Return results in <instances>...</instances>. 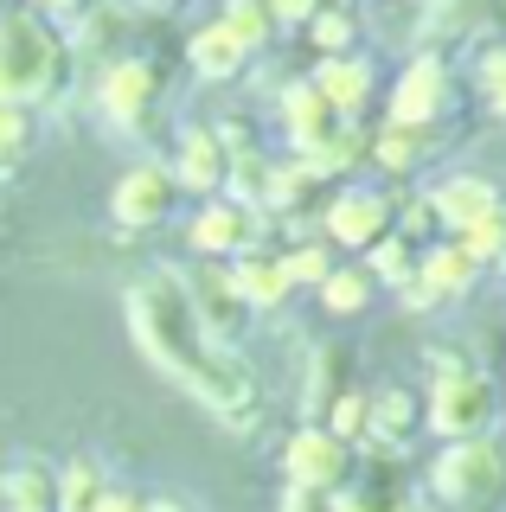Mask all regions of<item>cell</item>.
<instances>
[{
    "label": "cell",
    "mask_w": 506,
    "mask_h": 512,
    "mask_svg": "<svg viewBox=\"0 0 506 512\" xmlns=\"http://www.w3.org/2000/svg\"><path fill=\"white\" fill-rule=\"evenodd\" d=\"M122 308H129V333H135L141 359H148L154 372L173 378L180 391H193L231 436H250V429H257L263 378L250 372L244 352H231L225 340L205 333V320L193 314V301H186L180 269L173 263L141 269L129 282V295H122Z\"/></svg>",
    "instance_id": "1"
},
{
    "label": "cell",
    "mask_w": 506,
    "mask_h": 512,
    "mask_svg": "<svg viewBox=\"0 0 506 512\" xmlns=\"http://www.w3.org/2000/svg\"><path fill=\"white\" fill-rule=\"evenodd\" d=\"M77 52L65 26L39 20L33 7H0V103L58 109L71 90Z\"/></svg>",
    "instance_id": "2"
},
{
    "label": "cell",
    "mask_w": 506,
    "mask_h": 512,
    "mask_svg": "<svg viewBox=\"0 0 506 512\" xmlns=\"http://www.w3.org/2000/svg\"><path fill=\"white\" fill-rule=\"evenodd\" d=\"M430 365H436V378H430V391H423V429L442 442H462V436H487L494 429V416H500V384L481 372V365H462L449 352H430Z\"/></svg>",
    "instance_id": "3"
},
{
    "label": "cell",
    "mask_w": 506,
    "mask_h": 512,
    "mask_svg": "<svg viewBox=\"0 0 506 512\" xmlns=\"http://www.w3.org/2000/svg\"><path fill=\"white\" fill-rule=\"evenodd\" d=\"M430 500L449 512H500L506 506V442L500 436L442 442V455L430 461Z\"/></svg>",
    "instance_id": "4"
},
{
    "label": "cell",
    "mask_w": 506,
    "mask_h": 512,
    "mask_svg": "<svg viewBox=\"0 0 506 512\" xmlns=\"http://www.w3.org/2000/svg\"><path fill=\"white\" fill-rule=\"evenodd\" d=\"M391 231H398V192H385V186H340L334 199L321 205V237L334 250L366 256L378 237H391Z\"/></svg>",
    "instance_id": "5"
},
{
    "label": "cell",
    "mask_w": 506,
    "mask_h": 512,
    "mask_svg": "<svg viewBox=\"0 0 506 512\" xmlns=\"http://www.w3.org/2000/svg\"><path fill=\"white\" fill-rule=\"evenodd\" d=\"M161 90H167L161 64L141 58V52H122V58H109L103 77H97V109H103L109 128H141L161 109Z\"/></svg>",
    "instance_id": "6"
},
{
    "label": "cell",
    "mask_w": 506,
    "mask_h": 512,
    "mask_svg": "<svg viewBox=\"0 0 506 512\" xmlns=\"http://www.w3.org/2000/svg\"><path fill=\"white\" fill-rule=\"evenodd\" d=\"M455 109V71L449 58L436 52H417L398 71V84L385 96V122H404V128H436L442 116Z\"/></svg>",
    "instance_id": "7"
},
{
    "label": "cell",
    "mask_w": 506,
    "mask_h": 512,
    "mask_svg": "<svg viewBox=\"0 0 506 512\" xmlns=\"http://www.w3.org/2000/svg\"><path fill=\"white\" fill-rule=\"evenodd\" d=\"M180 199L186 192H180L167 160H135L116 180V192H109V218H116L122 231H161V224L180 212Z\"/></svg>",
    "instance_id": "8"
},
{
    "label": "cell",
    "mask_w": 506,
    "mask_h": 512,
    "mask_svg": "<svg viewBox=\"0 0 506 512\" xmlns=\"http://www.w3.org/2000/svg\"><path fill=\"white\" fill-rule=\"evenodd\" d=\"M353 468H359L353 442H340L327 423H302L289 442H282V474H289V487L340 493L346 480H353Z\"/></svg>",
    "instance_id": "9"
},
{
    "label": "cell",
    "mask_w": 506,
    "mask_h": 512,
    "mask_svg": "<svg viewBox=\"0 0 506 512\" xmlns=\"http://www.w3.org/2000/svg\"><path fill=\"white\" fill-rule=\"evenodd\" d=\"M180 282H186V301H193V314L205 320V333L212 340H237V333L250 327V301L237 295V282H231V263H218V256H199V269H180Z\"/></svg>",
    "instance_id": "10"
},
{
    "label": "cell",
    "mask_w": 506,
    "mask_h": 512,
    "mask_svg": "<svg viewBox=\"0 0 506 512\" xmlns=\"http://www.w3.org/2000/svg\"><path fill=\"white\" fill-rule=\"evenodd\" d=\"M263 231V212H250V205H237L231 192H212V199L193 205V224H186V244L193 256H218V263H231L237 250H250Z\"/></svg>",
    "instance_id": "11"
},
{
    "label": "cell",
    "mask_w": 506,
    "mask_h": 512,
    "mask_svg": "<svg viewBox=\"0 0 506 512\" xmlns=\"http://www.w3.org/2000/svg\"><path fill=\"white\" fill-rule=\"evenodd\" d=\"M167 167H173V180H180V192L212 199V192H225V180H231V148L218 141L212 122H186L180 135H173Z\"/></svg>",
    "instance_id": "12"
},
{
    "label": "cell",
    "mask_w": 506,
    "mask_h": 512,
    "mask_svg": "<svg viewBox=\"0 0 506 512\" xmlns=\"http://www.w3.org/2000/svg\"><path fill=\"white\" fill-rule=\"evenodd\" d=\"M308 84L327 96V109H334L340 122H359L372 109V96H378V71H372L366 52H340V58H321V64H314Z\"/></svg>",
    "instance_id": "13"
},
{
    "label": "cell",
    "mask_w": 506,
    "mask_h": 512,
    "mask_svg": "<svg viewBox=\"0 0 506 512\" xmlns=\"http://www.w3.org/2000/svg\"><path fill=\"white\" fill-rule=\"evenodd\" d=\"M430 205H436V224L442 231H455L462 237L468 224H481L487 212H500V186L487 180V173H449V180H436L430 186Z\"/></svg>",
    "instance_id": "14"
},
{
    "label": "cell",
    "mask_w": 506,
    "mask_h": 512,
    "mask_svg": "<svg viewBox=\"0 0 506 512\" xmlns=\"http://www.w3.org/2000/svg\"><path fill=\"white\" fill-rule=\"evenodd\" d=\"M231 282H237V295L250 301V314H276L282 301L295 295L282 250H263V244H250V250H237V256H231Z\"/></svg>",
    "instance_id": "15"
},
{
    "label": "cell",
    "mask_w": 506,
    "mask_h": 512,
    "mask_svg": "<svg viewBox=\"0 0 506 512\" xmlns=\"http://www.w3.org/2000/svg\"><path fill=\"white\" fill-rule=\"evenodd\" d=\"M250 58H257V52H250L225 20H205V26L186 32V64H193V77H205V84H231V77H244Z\"/></svg>",
    "instance_id": "16"
},
{
    "label": "cell",
    "mask_w": 506,
    "mask_h": 512,
    "mask_svg": "<svg viewBox=\"0 0 506 512\" xmlns=\"http://www.w3.org/2000/svg\"><path fill=\"white\" fill-rule=\"evenodd\" d=\"M276 122H282V141H289V148L302 154V148H314V141H321L340 116L327 109V96L314 90L308 77H289V84L276 90Z\"/></svg>",
    "instance_id": "17"
},
{
    "label": "cell",
    "mask_w": 506,
    "mask_h": 512,
    "mask_svg": "<svg viewBox=\"0 0 506 512\" xmlns=\"http://www.w3.org/2000/svg\"><path fill=\"white\" fill-rule=\"evenodd\" d=\"M417 282L430 288L436 301H462V295H474V282H481V263H474L462 244L436 237V244L417 250Z\"/></svg>",
    "instance_id": "18"
},
{
    "label": "cell",
    "mask_w": 506,
    "mask_h": 512,
    "mask_svg": "<svg viewBox=\"0 0 506 512\" xmlns=\"http://www.w3.org/2000/svg\"><path fill=\"white\" fill-rule=\"evenodd\" d=\"M417 423H423V397L410 391V384H385V391H372V429H366V442L398 448L404 436H417Z\"/></svg>",
    "instance_id": "19"
},
{
    "label": "cell",
    "mask_w": 506,
    "mask_h": 512,
    "mask_svg": "<svg viewBox=\"0 0 506 512\" xmlns=\"http://www.w3.org/2000/svg\"><path fill=\"white\" fill-rule=\"evenodd\" d=\"M0 506L7 512H58V468L45 461H13L0 474Z\"/></svg>",
    "instance_id": "20"
},
{
    "label": "cell",
    "mask_w": 506,
    "mask_h": 512,
    "mask_svg": "<svg viewBox=\"0 0 506 512\" xmlns=\"http://www.w3.org/2000/svg\"><path fill=\"white\" fill-rule=\"evenodd\" d=\"M109 487H116V480H109L103 461L97 455H77V461L58 468V512H97Z\"/></svg>",
    "instance_id": "21"
},
{
    "label": "cell",
    "mask_w": 506,
    "mask_h": 512,
    "mask_svg": "<svg viewBox=\"0 0 506 512\" xmlns=\"http://www.w3.org/2000/svg\"><path fill=\"white\" fill-rule=\"evenodd\" d=\"M404 487H391L385 468H378V455H372V468H353V480L334 493V512H404Z\"/></svg>",
    "instance_id": "22"
},
{
    "label": "cell",
    "mask_w": 506,
    "mask_h": 512,
    "mask_svg": "<svg viewBox=\"0 0 506 512\" xmlns=\"http://www.w3.org/2000/svg\"><path fill=\"white\" fill-rule=\"evenodd\" d=\"M346 391V346L340 340H327V346H314V359H308V391H302V410H308V423H321L327 404Z\"/></svg>",
    "instance_id": "23"
},
{
    "label": "cell",
    "mask_w": 506,
    "mask_h": 512,
    "mask_svg": "<svg viewBox=\"0 0 506 512\" xmlns=\"http://www.w3.org/2000/svg\"><path fill=\"white\" fill-rule=\"evenodd\" d=\"M372 295H378V282H372V269H366V263H334V276L321 282V308L334 314V320L366 314V308H372Z\"/></svg>",
    "instance_id": "24"
},
{
    "label": "cell",
    "mask_w": 506,
    "mask_h": 512,
    "mask_svg": "<svg viewBox=\"0 0 506 512\" xmlns=\"http://www.w3.org/2000/svg\"><path fill=\"white\" fill-rule=\"evenodd\" d=\"M423 154H430V128L385 122V128L372 135V160H378L385 173H398V180H404V173H417V160H423Z\"/></svg>",
    "instance_id": "25"
},
{
    "label": "cell",
    "mask_w": 506,
    "mask_h": 512,
    "mask_svg": "<svg viewBox=\"0 0 506 512\" xmlns=\"http://www.w3.org/2000/svg\"><path fill=\"white\" fill-rule=\"evenodd\" d=\"M302 39H308L321 58L359 52V13H353V7H321V13H314V20L302 26Z\"/></svg>",
    "instance_id": "26"
},
{
    "label": "cell",
    "mask_w": 506,
    "mask_h": 512,
    "mask_svg": "<svg viewBox=\"0 0 506 512\" xmlns=\"http://www.w3.org/2000/svg\"><path fill=\"white\" fill-rule=\"evenodd\" d=\"M417 250H423V244H410L404 231L378 237V244L366 250V269H372V282H378V288H404L410 276H417Z\"/></svg>",
    "instance_id": "27"
},
{
    "label": "cell",
    "mask_w": 506,
    "mask_h": 512,
    "mask_svg": "<svg viewBox=\"0 0 506 512\" xmlns=\"http://www.w3.org/2000/svg\"><path fill=\"white\" fill-rule=\"evenodd\" d=\"M33 148H39V109L0 103V167H20Z\"/></svg>",
    "instance_id": "28"
},
{
    "label": "cell",
    "mask_w": 506,
    "mask_h": 512,
    "mask_svg": "<svg viewBox=\"0 0 506 512\" xmlns=\"http://www.w3.org/2000/svg\"><path fill=\"white\" fill-rule=\"evenodd\" d=\"M321 423L334 429L340 442H366V429H372V391H353V384H346L334 404H327Z\"/></svg>",
    "instance_id": "29"
},
{
    "label": "cell",
    "mask_w": 506,
    "mask_h": 512,
    "mask_svg": "<svg viewBox=\"0 0 506 512\" xmlns=\"http://www.w3.org/2000/svg\"><path fill=\"white\" fill-rule=\"evenodd\" d=\"M455 244H462L481 269H500V263H506V205H500V212H487L481 224H468Z\"/></svg>",
    "instance_id": "30"
},
{
    "label": "cell",
    "mask_w": 506,
    "mask_h": 512,
    "mask_svg": "<svg viewBox=\"0 0 506 512\" xmlns=\"http://www.w3.org/2000/svg\"><path fill=\"white\" fill-rule=\"evenodd\" d=\"M282 263H289V282H295V288H321L327 276H334L340 250L321 237V244H295V250H282Z\"/></svg>",
    "instance_id": "31"
},
{
    "label": "cell",
    "mask_w": 506,
    "mask_h": 512,
    "mask_svg": "<svg viewBox=\"0 0 506 512\" xmlns=\"http://www.w3.org/2000/svg\"><path fill=\"white\" fill-rule=\"evenodd\" d=\"M218 20H225L237 39L250 45V52H263V45L276 39V20H270V7H263V0H225V13H218Z\"/></svg>",
    "instance_id": "32"
},
{
    "label": "cell",
    "mask_w": 506,
    "mask_h": 512,
    "mask_svg": "<svg viewBox=\"0 0 506 512\" xmlns=\"http://www.w3.org/2000/svg\"><path fill=\"white\" fill-rule=\"evenodd\" d=\"M474 84H481L487 116L506 122V45H487V52H481V64H474Z\"/></svg>",
    "instance_id": "33"
},
{
    "label": "cell",
    "mask_w": 506,
    "mask_h": 512,
    "mask_svg": "<svg viewBox=\"0 0 506 512\" xmlns=\"http://www.w3.org/2000/svg\"><path fill=\"white\" fill-rule=\"evenodd\" d=\"M263 7H270V20H276V32H302L314 13L327 7V0H263Z\"/></svg>",
    "instance_id": "34"
},
{
    "label": "cell",
    "mask_w": 506,
    "mask_h": 512,
    "mask_svg": "<svg viewBox=\"0 0 506 512\" xmlns=\"http://www.w3.org/2000/svg\"><path fill=\"white\" fill-rule=\"evenodd\" d=\"M276 512H334V493H314V487H282Z\"/></svg>",
    "instance_id": "35"
},
{
    "label": "cell",
    "mask_w": 506,
    "mask_h": 512,
    "mask_svg": "<svg viewBox=\"0 0 506 512\" xmlns=\"http://www.w3.org/2000/svg\"><path fill=\"white\" fill-rule=\"evenodd\" d=\"M26 7L39 13V20H52V26H65V20H77V13L90 7V0H26Z\"/></svg>",
    "instance_id": "36"
},
{
    "label": "cell",
    "mask_w": 506,
    "mask_h": 512,
    "mask_svg": "<svg viewBox=\"0 0 506 512\" xmlns=\"http://www.w3.org/2000/svg\"><path fill=\"white\" fill-rule=\"evenodd\" d=\"M97 512H148V500H141V493H135V487H109Z\"/></svg>",
    "instance_id": "37"
},
{
    "label": "cell",
    "mask_w": 506,
    "mask_h": 512,
    "mask_svg": "<svg viewBox=\"0 0 506 512\" xmlns=\"http://www.w3.org/2000/svg\"><path fill=\"white\" fill-rule=\"evenodd\" d=\"M148 512H193L186 500H148Z\"/></svg>",
    "instance_id": "38"
},
{
    "label": "cell",
    "mask_w": 506,
    "mask_h": 512,
    "mask_svg": "<svg viewBox=\"0 0 506 512\" xmlns=\"http://www.w3.org/2000/svg\"><path fill=\"white\" fill-rule=\"evenodd\" d=\"M404 512H449V506H436V500H430V506H404Z\"/></svg>",
    "instance_id": "39"
},
{
    "label": "cell",
    "mask_w": 506,
    "mask_h": 512,
    "mask_svg": "<svg viewBox=\"0 0 506 512\" xmlns=\"http://www.w3.org/2000/svg\"><path fill=\"white\" fill-rule=\"evenodd\" d=\"M0 7H7V0H0Z\"/></svg>",
    "instance_id": "40"
}]
</instances>
